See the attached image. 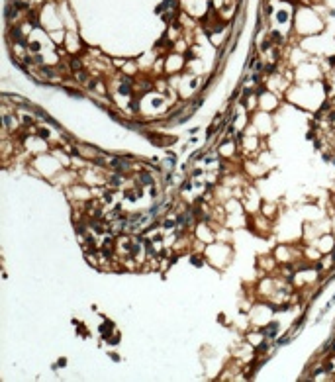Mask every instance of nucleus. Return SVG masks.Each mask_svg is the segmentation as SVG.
<instances>
[{
	"label": "nucleus",
	"mask_w": 335,
	"mask_h": 382,
	"mask_svg": "<svg viewBox=\"0 0 335 382\" xmlns=\"http://www.w3.org/2000/svg\"><path fill=\"white\" fill-rule=\"evenodd\" d=\"M255 69H257V71H261V69H263V65H261V61H257V63H255Z\"/></svg>",
	"instance_id": "obj_25"
},
{
	"label": "nucleus",
	"mask_w": 335,
	"mask_h": 382,
	"mask_svg": "<svg viewBox=\"0 0 335 382\" xmlns=\"http://www.w3.org/2000/svg\"><path fill=\"white\" fill-rule=\"evenodd\" d=\"M4 123H6L8 128H12V125H10V123H12V118H10V116H4Z\"/></svg>",
	"instance_id": "obj_17"
},
{
	"label": "nucleus",
	"mask_w": 335,
	"mask_h": 382,
	"mask_svg": "<svg viewBox=\"0 0 335 382\" xmlns=\"http://www.w3.org/2000/svg\"><path fill=\"white\" fill-rule=\"evenodd\" d=\"M41 73H43V75H47V77H55L51 69H49V67H43V65H41Z\"/></svg>",
	"instance_id": "obj_11"
},
{
	"label": "nucleus",
	"mask_w": 335,
	"mask_h": 382,
	"mask_svg": "<svg viewBox=\"0 0 335 382\" xmlns=\"http://www.w3.org/2000/svg\"><path fill=\"white\" fill-rule=\"evenodd\" d=\"M27 49H30V51H33V53H37V51L41 49L39 41H32V43H27Z\"/></svg>",
	"instance_id": "obj_7"
},
{
	"label": "nucleus",
	"mask_w": 335,
	"mask_h": 382,
	"mask_svg": "<svg viewBox=\"0 0 335 382\" xmlns=\"http://www.w3.org/2000/svg\"><path fill=\"white\" fill-rule=\"evenodd\" d=\"M4 12H6V20H12L14 16H18V8H16V4H14V2H8Z\"/></svg>",
	"instance_id": "obj_2"
},
{
	"label": "nucleus",
	"mask_w": 335,
	"mask_h": 382,
	"mask_svg": "<svg viewBox=\"0 0 335 382\" xmlns=\"http://www.w3.org/2000/svg\"><path fill=\"white\" fill-rule=\"evenodd\" d=\"M178 226H186L188 221H190V216H178Z\"/></svg>",
	"instance_id": "obj_9"
},
{
	"label": "nucleus",
	"mask_w": 335,
	"mask_h": 382,
	"mask_svg": "<svg viewBox=\"0 0 335 382\" xmlns=\"http://www.w3.org/2000/svg\"><path fill=\"white\" fill-rule=\"evenodd\" d=\"M137 194H139V192H137ZM137 194H135V192H125V196H127V198H129L132 202H133V200H137Z\"/></svg>",
	"instance_id": "obj_12"
},
{
	"label": "nucleus",
	"mask_w": 335,
	"mask_h": 382,
	"mask_svg": "<svg viewBox=\"0 0 335 382\" xmlns=\"http://www.w3.org/2000/svg\"><path fill=\"white\" fill-rule=\"evenodd\" d=\"M274 71V65H269V67H265V73H272Z\"/></svg>",
	"instance_id": "obj_21"
},
{
	"label": "nucleus",
	"mask_w": 335,
	"mask_h": 382,
	"mask_svg": "<svg viewBox=\"0 0 335 382\" xmlns=\"http://www.w3.org/2000/svg\"><path fill=\"white\" fill-rule=\"evenodd\" d=\"M75 77H77V80H86V73L80 69V71H77L75 73Z\"/></svg>",
	"instance_id": "obj_10"
},
{
	"label": "nucleus",
	"mask_w": 335,
	"mask_h": 382,
	"mask_svg": "<svg viewBox=\"0 0 335 382\" xmlns=\"http://www.w3.org/2000/svg\"><path fill=\"white\" fill-rule=\"evenodd\" d=\"M104 200L106 202H112V192H104Z\"/></svg>",
	"instance_id": "obj_19"
},
{
	"label": "nucleus",
	"mask_w": 335,
	"mask_h": 382,
	"mask_svg": "<svg viewBox=\"0 0 335 382\" xmlns=\"http://www.w3.org/2000/svg\"><path fill=\"white\" fill-rule=\"evenodd\" d=\"M129 86H132V84H125V86L122 84V86L118 88V92H120V94H124V96H129V94H132V88H129Z\"/></svg>",
	"instance_id": "obj_6"
},
{
	"label": "nucleus",
	"mask_w": 335,
	"mask_h": 382,
	"mask_svg": "<svg viewBox=\"0 0 335 382\" xmlns=\"http://www.w3.org/2000/svg\"><path fill=\"white\" fill-rule=\"evenodd\" d=\"M27 22H30V26H32V27H37V26H39L37 14H35V12H30V14H27Z\"/></svg>",
	"instance_id": "obj_3"
},
{
	"label": "nucleus",
	"mask_w": 335,
	"mask_h": 382,
	"mask_svg": "<svg viewBox=\"0 0 335 382\" xmlns=\"http://www.w3.org/2000/svg\"><path fill=\"white\" fill-rule=\"evenodd\" d=\"M177 223H178L177 220H165V221H163V227H167V229H171V227H175Z\"/></svg>",
	"instance_id": "obj_8"
},
{
	"label": "nucleus",
	"mask_w": 335,
	"mask_h": 382,
	"mask_svg": "<svg viewBox=\"0 0 335 382\" xmlns=\"http://www.w3.org/2000/svg\"><path fill=\"white\" fill-rule=\"evenodd\" d=\"M139 180H141V184H153L151 175H147V173H139Z\"/></svg>",
	"instance_id": "obj_5"
},
{
	"label": "nucleus",
	"mask_w": 335,
	"mask_h": 382,
	"mask_svg": "<svg viewBox=\"0 0 335 382\" xmlns=\"http://www.w3.org/2000/svg\"><path fill=\"white\" fill-rule=\"evenodd\" d=\"M190 186H192L190 180H188V182H184V184H182V190H190Z\"/></svg>",
	"instance_id": "obj_20"
},
{
	"label": "nucleus",
	"mask_w": 335,
	"mask_h": 382,
	"mask_svg": "<svg viewBox=\"0 0 335 382\" xmlns=\"http://www.w3.org/2000/svg\"><path fill=\"white\" fill-rule=\"evenodd\" d=\"M88 88H96V80H90V82H88Z\"/></svg>",
	"instance_id": "obj_26"
},
{
	"label": "nucleus",
	"mask_w": 335,
	"mask_h": 382,
	"mask_svg": "<svg viewBox=\"0 0 335 382\" xmlns=\"http://www.w3.org/2000/svg\"><path fill=\"white\" fill-rule=\"evenodd\" d=\"M71 69H72L75 73L82 69V63H80V59H77V57H72V59H71Z\"/></svg>",
	"instance_id": "obj_4"
},
{
	"label": "nucleus",
	"mask_w": 335,
	"mask_h": 382,
	"mask_svg": "<svg viewBox=\"0 0 335 382\" xmlns=\"http://www.w3.org/2000/svg\"><path fill=\"white\" fill-rule=\"evenodd\" d=\"M39 137L47 139V137H49V131H47V130H39Z\"/></svg>",
	"instance_id": "obj_14"
},
{
	"label": "nucleus",
	"mask_w": 335,
	"mask_h": 382,
	"mask_svg": "<svg viewBox=\"0 0 335 382\" xmlns=\"http://www.w3.org/2000/svg\"><path fill=\"white\" fill-rule=\"evenodd\" d=\"M41 61H43V59H41V55H35V57H33V65H39V67H41Z\"/></svg>",
	"instance_id": "obj_13"
},
{
	"label": "nucleus",
	"mask_w": 335,
	"mask_h": 382,
	"mask_svg": "<svg viewBox=\"0 0 335 382\" xmlns=\"http://www.w3.org/2000/svg\"><path fill=\"white\" fill-rule=\"evenodd\" d=\"M269 349V341H265V343H261V347H259V351H267Z\"/></svg>",
	"instance_id": "obj_18"
},
{
	"label": "nucleus",
	"mask_w": 335,
	"mask_h": 382,
	"mask_svg": "<svg viewBox=\"0 0 335 382\" xmlns=\"http://www.w3.org/2000/svg\"><path fill=\"white\" fill-rule=\"evenodd\" d=\"M327 63H329L331 67H335V57H329V59H327Z\"/></svg>",
	"instance_id": "obj_23"
},
{
	"label": "nucleus",
	"mask_w": 335,
	"mask_h": 382,
	"mask_svg": "<svg viewBox=\"0 0 335 382\" xmlns=\"http://www.w3.org/2000/svg\"><path fill=\"white\" fill-rule=\"evenodd\" d=\"M272 37H274V41H276V43H280V41H282V37H280V33H276V32H272Z\"/></svg>",
	"instance_id": "obj_15"
},
{
	"label": "nucleus",
	"mask_w": 335,
	"mask_h": 382,
	"mask_svg": "<svg viewBox=\"0 0 335 382\" xmlns=\"http://www.w3.org/2000/svg\"><path fill=\"white\" fill-rule=\"evenodd\" d=\"M24 122H26V123H32V125H33V122H32V118H30V116H24Z\"/></svg>",
	"instance_id": "obj_24"
},
{
	"label": "nucleus",
	"mask_w": 335,
	"mask_h": 382,
	"mask_svg": "<svg viewBox=\"0 0 335 382\" xmlns=\"http://www.w3.org/2000/svg\"><path fill=\"white\" fill-rule=\"evenodd\" d=\"M269 47H270V41H269V39H265V41H263V47H261V49H263V51H267Z\"/></svg>",
	"instance_id": "obj_16"
},
{
	"label": "nucleus",
	"mask_w": 335,
	"mask_h": 382,
	"mask_svg": "<svg viewBox=\"0 0 335 382\" xmlns=\"http://www.w3.org/2000/svg\"><path fill=\"white\" fill-rule=\"evenodd\" d=\"M190 263H194V265H200V259H198V257H190Z\"/></svg>",
	"instance_id": "obj_22"
},
{
	"label": "nucleus",
	"mask_w": 335,
	"mask_h": 382,
	"mask_svg": "<svg viewBox=\"0 0 335 382\" xmlns=\"http://www.w3.org/2000/svg\"><path fill=\"white\" fill-rule=\"evenodd\" d=\"M276 333H278V324H276V321L269 324V325L263 329V335H267V337H274Z\"/></svg>",
	"instance_id": "obj_1"
}]
</instances>
